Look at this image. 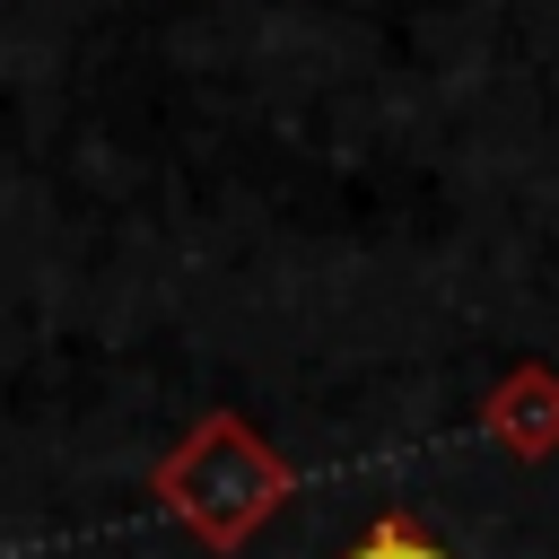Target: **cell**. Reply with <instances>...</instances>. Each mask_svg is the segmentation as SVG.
I'll return each instance as SVG.
<instances>
[{"label": "cell", "instance_id": "1", "mask_svg": "<svg viewBox=\"0 0 559 559\" xmlns=\"http://www.w3.org/2000/svg\"><path fill=\"white\" fill-rule=\"evenodd\" d=\"M148 498H157L210 559H227V550H245V542L297 498V463H288L245 411H201V419L157 454Z\"/></svg>", "mask_w": 559, "mask_h": 559}, {"label": "cell", "instance_id": "3", "mask_svg": "<svg viewBox=\"0 0 559 559\" xmlns=\"http://www.w3.org/2000/svg\"><path fill=\"white\" fill-rule=\"evenodd\" d=\"M341 559H454V550H445V542H437L411 507H384V515H376V524H367Z\"/></svg>", "mask_w": 559, "mask_h": 559}, {"label": "cell", "instance_id": "2", "mask_svg": "<svg viewBox=\"0 0 559 559\" xmlns=\"http://www.w3.org/2000/svg\"><path fill=\"white\" fill-rule=\"evenodd\" d=\"M480 428H489L498 454L550 463V454H559V367H542V358L507 367V376L480 393Z\"/></svg>", "mask_w": 559, "mask_h": 559}]
</instances>
